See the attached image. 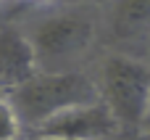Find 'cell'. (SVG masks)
<instances>
[{
    "mask_svg": "<svg viewBox=\"0 0 150 140\" xmlns=\"http://www.w3.org/2000/svg\"><path fill=\"white\" fill-rule=\"evenodd\" d=\"M37 53L40 71H76V61L98 34V16L90 5H45L21 26Z\"/></svg>",
    "mask_w": 150,
    "mask_h": 140,
    "instance_id": "cell-1",
    "label": "cell"
},
{
    "mask_svg": "<svg viewBox=\"0 0 150 140\" xmlns=\"http://www.w3.org/2000/svg\"><path fill=\"white\" fill-rule=\"evenodd\" d=\"M3 98L13 106L26 140L37 127L55 119L58 114L98 103L100 87L84 71H40L21 87L5 93Z\"/></svg>",
    "mask_w": 150,
    "mask_h": 140,
    "instance_id": "cell-2",
    "label": "cell"
},
{
    "mask_svg": "<svg viewBox=\"0 0 150 140\" xmlns=\"http://www.w3.org/2000/svg\"><path fill=\"white\" fill-rule=\"evenodd\" d=\"M100 101L116 116L121 132H142L150 114V66L124 53H111L100 66Z\"/></svg>",
    "mask_w": 150,
    "mask_h": 140,
    "instance_id": "cell-3",
    "label": "cell"
},
{
    "mask_svg": "<svg viewBox=\"0 0 150 140\" xmlns=\"http://www.w3.org/2000/svg\"><path fill=\"white\" fill-rule=\"evenodd\" d=\"M121 127L111 109L98 101L92 106H79L71 111L58 114L55 119L37 127L26 140L34 138H53V140H116L121 138Z\"/></svg>",
    "mask_w": 150,
    "mask_h": 140,
    "instance_id": "cell-4",
    "label": "cell"
},
{
    "mask_svg": "<svg viewBox=\"0 0 150 140\" xmlns=\"http://www.w3.org/2000/svg\"><path fill=\"white\" fill-rule=\"evenodd\" d=\"M40 74L37 53L26 32L16 24H0V87L3 95Z\"/></svg>",
    "mask_w": 150,
    "mask_h": 140,
    "instance_id": "cell-5",
    "label": "cell"
},
{
    "mask_svg": "<svg viewBox=\"0 0 150 140\" xmlns=\"http://www.w3.org/2000/svg\"><path fill=\"white\" fill-rule=\"evenodd\" d=\"M150 26V0L116 3L111 8V29L116 37H134Z\"/></svg>",
    "mask_w": 150,
    "mask_h": 140,
    "instance_id": "cell-6",
    "label": "cell"
},
{
    "mask_svg": "<svg viewBox=\"0 0 150 140\" xmlns=\"http://www.w3.org/2000/svg\"><path fill=\"white\" fill-rule=\"evenodd\" d=\"M0 111H3V127H0V140H24V127L13 111V106L3 98L0 101Z\"/></svg>",
    "mask_w": 150,
    "mask_h": 140,
    "instance_id": "cell-7",
    "label": "cell"
},
{
    "mask_svg": "<svg viewBox=\"0 0 150 140\" xmlns=\"http://www.w3.org/2000/svg\"><path fill=\"white\" fill-rule=\"evenodd\" d=\"M119 140H148V138H145L142 132H124Z\"/></svg>",
    "mask_w": 150,
    "mask_h": 140,
    "instance_id": "cell-8",
    "label": "cell"
},
{
    "mask_svg": "<svg viewBox=\"0 0 150 140\" xmlns=\"http://www.w3.org/2000/svg\"><path fill=\"white\" fill-rule=\"evenodd\" d=\"M142 135H148V138H150V114H148V119H145V130H142Z\"/></svg>",
    "mask_w": 150,
    "mask_h": 140,
    "instance_id": "cell-9",
    "label": "cell"
},
{
    "mask_svg": "<svg viewBox=\"0 0 150 140\" xmlns=\"http://www.w3.org/2000/svg\"><path fill=\"white\" fill-rule=\"evenodd\" d=\"M34 140H53V138H34ZM116 140H119V138H116Z\"/></svg>",
    "mask_w": 150,
    "mask_h": 140,
    "instance_id": "cell-10",
    "label": "cell"
},
{
    "mask_svg": "<svg viewBox=\"0 0 150 140\" xmlns=\"http://www.w3.org/2000/svg\"><path fill=\"white\" fill-rule=\"evenodd\" d=\"M145 138H148V135H145ZM148 140H150V138H148Z\"/></svg>",
    "mask_w": 150,
    "mask_h": 140,
    "instance_id": "cell-11",
    "label": "cell"
}]
</instances>
